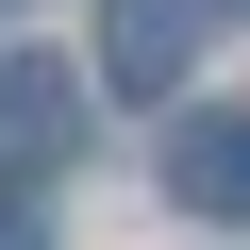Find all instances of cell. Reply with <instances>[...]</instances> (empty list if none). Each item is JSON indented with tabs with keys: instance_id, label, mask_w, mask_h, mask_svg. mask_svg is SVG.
<instances>
[{
	"instance_id": "cell-2",
	"label": "cell",
	"mask_w": 250,
	"mask_h": 250,
	"mask_svg": "<svg viewBox=\"0 0 250 250\" xmlns=\"http://www.w3.org/2000/svg\"><path fill=\"white\" fill-rule=\"evenodd\" d=\"M200 17H217V0H117V34H100V67L134 83V100H167V83L200 67Z\"/></svg>"
},
{
	"instance_id": "cell-3",
	"label": "cell",
	"mask_w": 250,
	"mask_h": 250,
	"mask_svg": "<svg viewBox=\"0 0 250 250\" xmlns=\"http://www.w3.org/2000/svg\"><path fill=\"white\" fill-rule=\"evenodd\" d=\"M167 200L184 217H250V117H184L167 134Z\"/></svg>"
},
{
	"instance_id": "cell-1",
	"label": "cell",
	"mask_w": 250,
	"mask_h": 250,
	"mask_svg": "<svg viewBox=\"0 0 250 250\" xmlns=\"http://www.w3.org/2000/svg\"><path fill=\"white\" fill-rule=\"evenodd\" d=\"M83 150V67H50V50H0V184H50Z\"/></svg>"
},
{
	"instance_id": "cell-4",
	"label": "cell",
	"mask_w": 250,
	"mask_h": 250,
	"mask_svg": "<svg viewBox=\"0 0 250 250\" xmlns=\"http://www.w3.org/2000/svg\"><path fill=\"white\" fill-rule=\"evenodd\" d=\"M0 250H50V217H34V184H0Z\"/></svg>"
}]
</instances>
